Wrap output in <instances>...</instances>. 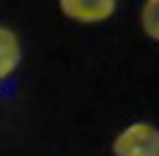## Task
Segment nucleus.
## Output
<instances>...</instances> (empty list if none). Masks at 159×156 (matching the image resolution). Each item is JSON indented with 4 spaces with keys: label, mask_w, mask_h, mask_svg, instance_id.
<instances>
[{
    "label": "nucleus",
    "mask_w": 159,
    "mask_h": 156,
    "mask_svg": "<svg viewBox=\"0 0 159 156\" xmlns=\"http://www.w3.org/2000/svg\"><path fill=\"white\" fill-rule=\"evenodd\" d=\"M112 156H159V126L134 121L112 140Z\"/></svg>",
    "instance_id": "1"
},
{
    "label": "nucleus",
    "mask_w": 159,
    "mask_h": 156,
    "mask_svg": "<svg viewBox=\"0 0 159 156\" xmlns=\"http://www.w3.org/2000/svg\"><path fill=\"white\" fill-rule=\"evenodd\" d=\"M66 19L77 25H102L118 11V0H58Z\"/></svg>",
    "instance_id": "2"
},
{
    "label": "nucleus",
    "mask_w": 159,
    "mask_h": 156,
    "mask_svg": "<svg viewBox=\"0 0 159 156\" xmlns=\"http://www.w3.org/2000/svg\"><path fill=\"white\" fill-rule=\"evenodd\" d=\"M22 63V41L11 28L0 25V82L8 79Z\"/></svg>",
    "instance_id": "3"
},
{
    "label": "nucleus",
    "mask_w": 159,
    "mask_h": 156,
    "mask_svg": "<svg viewBox=\"0 0 159 156\" xmlns=\"http://www.w3.org/2000/svg\"><path fill=\"white\" fill-rule=\"evenodd\" d=\"M140 28L143 33L159 44V0H143L140 8Z\"/></svg>",
    "instance_id": "4"
}]
</instances>
